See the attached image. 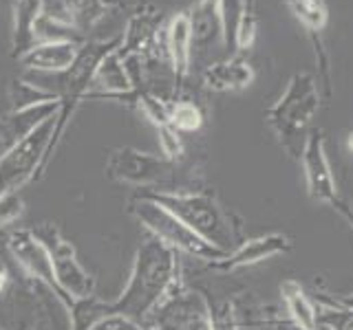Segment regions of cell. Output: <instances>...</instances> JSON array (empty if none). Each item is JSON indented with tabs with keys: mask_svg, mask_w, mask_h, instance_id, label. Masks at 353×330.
<instances>
[{
	"mask_svg": "<svg viewBox=\"0 0 353 330\" xmlns=\"http://www.w3.org/2000/svg\"><path fill=\"white\" fill-rule=\"evenodd\" d=\"M281 297L285 302L290 322L305 330H318V306L307 291L296 280H285L281 284Z\"/></svg>",
	"mask_w": 353,
	"mask_h": 330,
	"instance_id": "19",
	"label": "cell"
},
{
	"mask_svg": "<svg viewBox=\"0 0 353 330\" xmlns=\"http://www.w3.org/2000/svg\"><path fill=\"white\" fill-rule=\"evenodd\" d=\"M168 124L174 132H179V135H190V132H196L203 126V113L192 99L179 97L170 104Z\"/></svg>",
	"mask_w": 353,
	"mask_h": 330,
	"instance_id": "22",
	"label": "cell"
},
{
	"mask_svg": "<svg viewBox=\"0 0 353 330\" xmlns=\"http://www.w3.org/2000/svg\"><path fill=\"white\" fill-rule=\"evenodd\" d=\"M33 234L44 245V249L49 251L55 284H58V291L64 297L66 311H69L73 302L93 297L95 278L91 273H86V269L75 256L73 245L62 236V231L51 223H42L33 229Z\"/></svg>",
	"mask_w": 353,
	"mask_h": 330,
	"instance_id": "6",
	"label": "cell"
},
{
	"mask_svg": "<svg viewBox=\"0 0 353 330\" xmlns=\"http://www.w3.org/2000/svg\"><path fill=\"white\" fill-rule=\"evenodd\" d=\"M190 29H192V58L205 55L216 44H223L219 18V0H199L190 11Z\"/></svg>",
	"mask_w": 353,
	"mask_h": 330,
	"instance_id": "17",
	"label": "cell"
},
{
	"mask_svg": "<svg viewBox=\"0 0 353 330\" xmlns=\"http://www.w3.org/2000/svg\"><path fill=\"white\" fill-rule=\"evenodd\" d=\"M349 330H353V326H351V328H349Z\"/></svg>",
	"mask_w": 353,
	"mask_h": 330,
	"instance_id": "31",
	"label": "cell"
},
{
	"mask_svg": "<svg viewBox=\"0 0 353 330\" xmlns=\"http://www.w3.org/2000/svg\"><path fill=\"white\" fill-rule=\"evenodd\" d=\"M42 18V0H14L11 5V58L20 60L38 44V22Z\"/></svg>",
	"mask_w": 353,
	"mask_h": 330,
	"instance_id": "16",
	"label": "cell"
},
{
	"mask_svg": "<svg viewBox=\"0 0 353 330\" xmlns=\"http://www.w3.org/2000/svg\"><path fill=\"white\" fill-rule=\"evenodd\" d=\"M146 326L150 330H212L210 302L201 291L179 284L146 319Z\"/></svg>",
	"mask_w": 353,
	"mask_h": 330,
	"instance_id": "9",
	"label": "cell"
},
{
	"mask_svg": "<svg viewBox=\"0 0 353 330\" xmlns=\"http://www.w3.org/2000/svg\"><path fill=\"white\" fill-rule=\"evenodd\" d=\"M252 82H254V69L245 60H241L239 55H232L228 60L210 64L203 71V86L214 93L243 91Z\"/></svg>",
	"mask_w": 353,
	"mask_h": 330,
	"instance_id": "18",
	"label": "cell"
},
{
	"mask_svg": "<svg viewBox=\"0 0 353 330\" xmlns=\"http://www.w3.org/2000/svg\"><path fill=\"white\" fill-rule=\"evenodd\" d=\"M243 7L245 0H219V18H221V33H223V47L228 53H236L239 27L243 18Z\"/></svg>",
	"mask_w": 353,
	"mask_h": 330,
	"instance_id": "23",
	"label": "cell"
},
{
	"mask_svg": "<svg viewBox=\"0 0 353 330\" xmlns=\"http://www.w3.org/2000/svg\"><path fill=\"white\" fill-rule=\"evenodd\" d=\"M334 207L338 209V212H340V216L345 218L347 223H349V227L353 229V207H351V205H347L345 201H338V203H336Z\"/></svg>",
	"mask_w": 353,
	"mask_h": 330,
	"instance_id": "27",
	"label": "cell"
},
{
	"mask_svg": "<svg viewBox=\"0 0 353 330\" xmlns=\"http://www.w3.org/2000/svg\"><path fill=\"white\" fill-rule=\"evenodd\" d=\"M254 38H256V0H245V7H243V18H241V27H239V40H236V49H250Z\"/></svg>",
	"mask_w": 353,
	"mask_h": 330,
	"instance_id": "24",
	"label": "cell"
},
{
	"mask_svg": "<svg viewBox=\"0 0 353 330\" xmlns=\"http://www.w3.org/2000/svg\"><path fill=\"white\" fill-rule=\"evenodd\" d=\"M22 216V201L18 192L0 196V225H11Z\"/></svg>",
	"mask_w": 353,
	"mask_h": 330,
	"instance_id": "26",
	"label": "cell"
},
{
	"mask_svg": "<svg viewBox=\"0 0 353 330\" xmlns=\"http://www.w3.org/2000/svg\"><path fill=\"white\" fill-rule=\"evenodd\" d=\"M179 253L157 238L139 245L128 282L115 302H108V315H124L146 324L176 286H179Z\"/></svg>",
	"mask_w": 353,
	"mask_h": 330,
	"instance_id": "1",
	"label": "cell"
},
{
	"mask_svg": "<svg viewBox=\"0 0 353 330\" xmlns=\"http://www.w3.org/2000/svg\"><path fill=\"white\" fill-rule=\"evenodd\" d=\"M55 128V115L38 126L29 137L0 154V196L18 192L22 185L44 174V157Z\"/></svg>",
	"mask_w": 353,
	"mask_h": 330,
	"instance_id": "7",
	"label": "cell"
},
{
	"mask_svg": "<svg viewBox=\"0 0 353 330\" xmlns=\"http://www.w3.org/2000/svg\"><path fill=\"white\" fill-rule=\"evenodd\" d=\"M318 110L320 88L314 75L294 73L281 99L265 115V121H268V126L272 128L283 150L296 161L301 159L307 135L312 132V124Z\"/></svg>",
	"mask_w": 353,
	"mask_h": 330,
	"instance_id": "3",
	"label": "cell"
},
{
	"mask_svg": "<svg viewBox=\"0 0 353 330\" xmlns=\"http://www.w3.org/2000/svg\"><path fill=\"white\" fill-rule=\"evenodd\" d=\"M62 3L73 20V27L86 38V33L108 14L115 0H62Z\"/></svg>",
	"mask_w": 353,
	"mask_h": 330,
	"instance_id": "20",
	"label": "cell"
},
{
	"mask_svg": "<svg viewBox=\"0 0 353 330\" xmlns=\"http://www.w3.org/2000/svg\"><path fill=\"white\" fill-rule=\"evenodd\" d=\"M165 51L176 77V84L183 86L192 64V29L190 11H179L165 27Z\"/></svg>",
	"mask_w": 353,
	"mask_h": 330,
	"instance_id": "15",
	"label": "cell"
},
{
	"mask_svg": "<svg viewBox=\"0 0 353 330\" xmlns=\"http://www.w3.org/2000/svg\"><path fill=\"white\" fill-rule=\"evenodd\" d=\"M272 326H274V330H305L301 326L292 324L290 319H281V317H272Z\"/></svg>",
	"mask_w": 353,
	"mask_h": 330,
	"instance_id": "28",
	"label": "cell"
},
{
	"mask_svg": "<svg viewBox=\"0 0 353 330\" xmlns=\"http://www.w3.org/2000/svg\"><path fill=\"white\" fill-rule=\"evenodd\" d=\"M7 247L11 256H14V260L18 262V267L25 271L29 278L44 284L49 291H53L55 297L64 304V297L58 291V284H55L49 251L44 249V245L36 238L33 229H25V227L14 229L7 238Z\"/></svg>",
	"mask_w": 353,
	"mask_h": 330,
	"instance_id": "11",
	"label": "cell"
},
{
	"mask_svg": "<svg viewBox=\"0 0 353 330\" xmlns=\"http://www.w3.org/2000/svg\"><path fill=\"white\" fill-rule=\"evenodd\" d=\"M119 44H121V33L115 38H108V40H86L80 47V53H77L75 62L69 66V69H66L64 73L53 75L55 86L51 88V93L58 97L60 108H58V115H55V128H53V137L49 143L47 157H44L42 172H47L49 163L53 159V152L58 150L64 132L71 124V119L75 117L77 108H80V104L86 99V95L91 93L93 77H95L99 62H102L106 55L117 51Z\"/></svg>",
	"mask_w": 353,
	"mask_h": 330,
	"instance_id": "2",
	"label": "cell"
},
{
	"mask_svg": "<svg viewBox=\"0 0 353 330\" xmlns=\"http://www.w3.org/2000/svg\"><path fill=\"white\" fill-rule=\"evenodd\" d=\"M139 196L168 209L183 225H188L196 236L208 240L223 251L234 247V229H232L230 216L223 207L216 203L212 194L205 192H139Z\"/></svg>",
	"mask_w": 353,
	"mask_h": 330,
	"instance_id": "4",
	"label": "cell"
},
{
	"mask_svg": "<svg viewBox=\"0 0 353 330\" xmlns=\"http://www.w3.org/2000/svg\"><path fill=\"white\" fill-rule=\"evenodd\" d=\"M347 146H349V150L353 152V132H351V135H349V139H347Z\"/></svg>",
	"mask_w": 353,
	"mask_h": 330,
	"instance_id": "30",
	"label": "cell"
},
{
	"mask_svg": "<svg viewBox=\"0 0 353 330\" xmlns=\"http://www.w3.org/2000/svg\"><path fill=\"white\" fill-rule=\"evenodd\" d=\"M91 330H150V328L143 322H137V319H130L124 315H106Z\"/></svg>",
	"mask_w": 353,
	"mask_h": 330,
	"instance_id": "25",
	"label": "cell"
},
{
	"mask_svg": "<svg viewBox=\"0 0 353 330\" xmlns=\"http://www.w3.org/2000/svg\"><path fill=\"white\" fill-rule=\"evenodd\" d=\"M9 102H11V110H22V108L58 102V97H55L49 88H44L42 84H33L29 80H20V77H16V80H11V84H9Z\"/></svg>",
	"mask_w": 353,
	"mask_h": 330,
	"instance_id": "21",
	"label": "cell"
},
{
	"mask_svg": "<svg viewBox=\"0 0 353 330\" xmlns=\"http://www.w3.org/2000/svg\"><path fill=\"white\" fill-rule=\"evenodd\" d=\"M298 161L303 165L309 198L316 203H325V205L334 207L340 201L338 185H336V176L331 172V165H329L325 137L318 128H312V132L307 135L303 154Z\"/></svg>",
	"mask_w": 353,
	"mask_h": 330,
	"instance_id": "10",
	"label": "cell"
},
{
	"mask_svg": "<svg viewBox=\"0 0 353 330\" xmlns=\"http://www.w3.org/2000/svg\"><path fill=\"white\" fill-rule=\"evenodd\" d=\"M130 214L150 231L152 238L161 240L163 245H168L176 253H185V256H190L194 260H201L205 264L225 258L228 251L210 245L208 240L196 236L190 227L183 225L179 218L172 216L168 209H163L161 205L148 201V198H143L139 194L132 198Z\"/></svg>",
	"mask_w": 353,
	"mask_h": 330,
	"instance_id": "5",
	"label": "cell"
},
{
	"mask_svg": "<svg viewBox=\"0 0 353 330\" xmlns=\"http://www.w3.org/2000/svg\"><path fill=\"white\" fill-rule=\"evenodd\" d=\"M58 108H60L58 102H49V104L22 108V110H9V113L0 119V150L5 152L7 148L14 146V143L29 137L31 132L38 126H42L49 117L58 115Z\"/></svg>",
	"mask_w": 353,
	"mask_h": 330,
	"instance_id": "14",
	"label": "cell"
},
{
	"mask_svg": "<svg viewBox=\"0 0 353 330\" xmlns=\"http://www.w3.org/2000/svg\"><path fill=\"white\" fill-rule=\"evenodd\" d=\"M0 152H3V150H0Z\"/></svg>",
	"mask_w": 353,
	"mask_h": 330,
	"instance_id": "32",
	"label": "cell"
},
{
	"mask_svg": "<svg viewBox=\"0 0 353 330\" xmlns=\"http://www.w3.org/2000/svg\"><path fill=\"white\" fill-rule=\"evenodd\" d=\"M82 44L84 42H38L29 53L22 55L18 64L27 71L58 75L75 62Z\"/></svg>",
	"mask_w": 353,
	"mask_h": 330,
	"instance_id": "13",
	"label": "cell"
},
{
	"mask_svg": "<svg viewBox=\"0 0 353 330\" xmlns=\"http://www.w3.org/2000/svg\"><path fill=\"white\" fill-rule=\"evenodd\" d=\"M5 286H7V273H5L3 269H0V295H3Z\"/></svg>",
	"mask_w": 353,
	"mask_h": 330,
	"instance_id": "29",
	"label": "cell"
},
{
	"mask_svg": "<svg viewBox=\"0 0 353 330\" xmlns=\"http://www.w3.org/2000/svg\"><path fill=\"white\" fill-rule=\"evenodd\" d=\"M287 251H292L290 238L285 234H268V236H259V238L241 242L239 247L225 253V258L210 262L208 267L219 273H232L243 267H252V264L270 260L274 256H281V253H287Z\"/></svg>",
	"mask_w": 353,
	"mask_h": 330,
	"instance_id": "12",
	"label": "cell"
},
{
	"mask_svg": "<svg viewBox=\"0 0 353 330\" xmlns=\"http://www.w3.org/2000/svg\"><path fill=\"white\" fill-rule=\"evenodd\" d=\"M174 165L176 163L168 161L163 154H150L130 146H121L108 152L106 176L117 183L165 192V185L172 181Z\"/></svg>",
	"mask_w": 353,
	"mask_h": 330,
	"instance_id": "8",
	"label": "cell"
}]
</instances>
